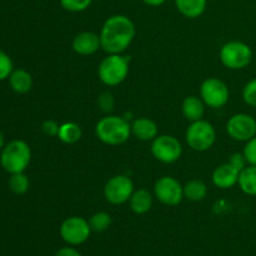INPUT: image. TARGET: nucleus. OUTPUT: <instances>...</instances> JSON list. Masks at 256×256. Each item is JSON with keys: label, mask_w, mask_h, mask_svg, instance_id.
<instances>
[{"label": "nucleus", "mask_w": 256, "mask_h": 256, "mask_svg": "<svg viewBox=\"0 0 256 256\" xmlns=\"http://www.w3.org/2000/svg\"><path fill=\"white\" fill-rule=\"evenodd\" d=\"M5 146V140H4V135H2V132H0V149H2V148Z\"/></svg>", "instance_id": "obj_34"}, {"label": "nucleus", "mask_w": 256, "mask_h": 256, "mask_svg": "<svg viewBox=\"0 0 256 256\" xmlns=\"http://www.w3.org/2000/svg\"><path fill=\"white\" fill-rule=\"evenodd\" d=\"M142 2H145L149 6H160V5L164 4L166 0H142Z\"/></svg>", "instance_id": "obj_33"}, {"label": "nucleus", "mask_w": 256, "mask_h": 256, "mask_svg": "<svg viewBox=\"0 0 256 256\" xmlns=\"http://www.w3.org/2000/svg\"><path fill=\"white\" fill-rule=\"evenodd\" d=\"M182 112L184 118L189 122H198L202 119L205 112V102L202 98H198L195 95H190L184 99L182 104Z\"/></svg>", "instance_id": "obj_16"}, {"label": "nucleus", "mask_w": 256, "mask_h": 256, "mask_svg": "<svg viewBox=\"0 0 256 256\" xmlns=\"http://www.w3.org/2000/svg\"><path fill=\"white\" fill-rule=\"evenodd\" d=\"M12 70H14V64H12V58L6 52L0 50V82L9 79Z\"/></svg>", "instance_id": "obj_26"}, {"label": "nucleus", "mask_w": 256, "mask_h": 256, "mask_svg": "<svg viewBox=\"0 0 256 256\" xmlns=\"http://www.w3.org/2000/svg\"><path fill=\"white\" fill-rule=\"evenodd\" d=\"M82 136V128L76 124V122H66L60 124L59 126V132H58V136L59 140L64 144H75V142H79Z\"/></svg>", "instance_id": "obj_21"}, {"label": "nucleus", "mask_w": 256, "mask_h": 256, "mask_svg": "<svg viewBox=\"0 0 256 256\" xmlns=\"http://www.w3.org/2000/svg\"><path fill=\"white\" fill-rule=\"evenodd\" d=\"M242 99L248 105L256 108V78L246 82L242 89Z\"/></svg>", "instance_id": "obj_27"}, {"label": "nucleus", "mask_w": 256, "mask_h": 256, "mask_svg": "<svg viewBox=\"0 0 256 256\" xmlns=\"http://www.w3.org/2000/svg\"><path fill=\"white\" fill-rule=\"evenodd\" d=\"M95 135L106 145H122L126 142L132 135V124L125 118L109 114L96 122Z\"/></svg>", "instance_id": "obj_2"}, {"label": "nucleus", "mask_w": 256, "mask_h": 256, "mask_svg": "<svg viewBox=\"0 0 256 256\" xmlns=\"http://www.w3.org/2000/svg\"><path fill=\"white\" fill-rule=\"evenodd\" d=\"M208 195V186L202 180L192 179L184 185V198L190 202H202Z\"/></svg>", "instance_id": "obj_22"}, {"label": "nucleus", "mask_w": 256, "mask_h": 256, "mask_svg": "<svg viewBox=\"0 0 256 256\" xmlns=\"http://www.w3.org/2000/svg\"><path fill=\"white\" fill-rule=\"evenodd\" d=\"M112 219L110 214L105 212H98L92 215L89 219V225L92 228V232H102L108 230L112 225Z\"/></svg>", "instance_id": "obj_24"}, {"label": "nucleus", "mask_w": 256, "mask_h": 256, "mask_svg": "<svg viewBox=\"0 0 256 256\" xmlns=\"http://www.w3.org/2000/svg\"><path fill=\"white\" fill-rule=\"evenodd\" d=\"M130 58L122 54H109L102 60L98 68L100 82L106 86L120 85L129 74Z\"/></svg>", "instance_id": "obj_4"}, {"label": "nucleus", "mask_w": 256, "mask_h": 256, "mask_svg": "<svg viewBox=\"0 0 256 256\" xmlns=\"http://www.w3.org/2000/svg\"><path fill=\"white\" fill-rule=\"evenodd\" d=\"M32 162V150L24 140H12L2 148L0 164L9 174L24 172Z\"/></svg>", "instance_id": "obj_3"}, {"label": "nucleus", "mask_w": 256, "mask_h": 256, "mask_svg": "<svg viewBox=\"0 0 256 256\" xmlns=\"http://www.w3.org/2000/svg\"><path fill=\"white\" fill-rule=\"evenodd\" d=\"M135 25L126 15H112L102 24L100 32L102 49L108 54H122L135 38Z\"/></svg>", "instance_id": "obj_1"}, {"label": "nucleus", "mask_w": 256, "mask_h": 256, "mask_svg": "<svg viewBox=\"0 0 256 256\" xmlns=\"http://www.w3.org/2000/svg\"><path fill=\"white\" fill-rule=\"evenodd\" d=\"M100 48H102L100 35L92 32H79L72 40V50L82 56L95 54Z\"/></svg>", "instance_id": "obj_13"}, {"label": "nucleus", "mask_w": 256, "mask_h": 256, "mask_svg": "<svg viewBox=\"0 0 256 256\" xmlns=\"http://www.w3.org/2000/svg\"><path fill=\"white\" fill-rule=\"evenodd\" d=\"M55 256H82V255L80 254L76 249H74V248L65 246V248H62V249L58 250Z\"/></svg>", "instance_id": "obj_32"}, {"label": "nucleus", "mask_w": 256, "mask_h": 256, "mask_svg": "<svg viewBox=\"0 0 256 256\" xmlns=\"http://www.w3.org/2000/svg\"><path fill=\"white\" fill-rule=\"evenodd\" d=\"M229 162L232 165V166L236 168L239 172H242L244 168H246L248 162H246V159H245V156L242 152H235V154H232V156H230Z\"/></svg>", "instance_id": "obj_31"}, {"label": "nucleus", "mask_w": 256, "mask_h": 256, "mask_svg": "<svg viewBox=\"0 0 256 256\" xmlns=\"http://www.w3.org/2000/svg\"><path fill=\"white\" fill-rule=\"evenodd\" d=\"M222 64L230 70H242L252 62V48L242 42L232 40L225 42L219 52Z\"/></svg>", "instance_id": "obj_5"}, {"label": "nucleus", "mask_w": 256, "mask_h": 256, "mask_svg": "<svg viewBox=\"0 0 256 256\" xmlns=\"http://www.w3.org/2000/svg\"><path fill=\"white\" fill-rule=\"evenodd\" d=\"M98 106L100 108L102 112H108V114L112 112L115 106V100L112 92H102V94H100L99 98H98Z\"/></svg>", "instance_id": "obj_28"}, {"label": "nucleus", "mask_w": 256, "mask_h": 256, "mask_svg": "<svg viewBox=\"0 0 256 256\" xmlns=\"http://www.w3.org/2000/svg\"><path fill=\"white\" fill-rule=\"evenodd\" d=\"M200 98L209 108L220 109L229 102V88L222 80L218 79V78H208L202 82Z\"/></svg>", "instance_id": "obj_7"}, {"label": "nucleus", "mask_w": 256, "mask_h": 256, "mask_svg": "<svg viewBox=\"0 0 256 256\" xmlns=\"http://www.w3.org/2000/svg\"><path fill=\"white\" fill-rule=\"evenodd\" d=\"M240 172L232 166L229 162L219 165L212 172V184L219 189H230L239 182Z\"/></svg>", "instance_id": "obj_14"}, {"label": "nucleus", "mask_w": 256, "mask_h": 256, "mask_svg": "<svg viewBox=\"0 0 256 256\" xmlns=\"http://www.w3.org/2000/svg\"><path fill=\"white\" fill-rule=\"evenodd\" d=\"M132 135L140 142H152L159 135V129L154 120L149 118H138L132 122Z\"/></svg>", "instance_id": "obj_15"}, {"label": "nucleus", "mask_w": 256, "mask_h": 256, "mask_svg": "<svg viewBox=\"0 0 256 256\" xmlns=\"http://www.w3.org/2000/svg\"><path fill=\"white\" fill-rule=\"evenodd\" d=\"M188 145L195 152H206L216 140V132L212 124L204 119H200L198 122H192L189 125L185 135Z\"/></svg>", "instance_id": "obj_6"}, {"label": "nucleus", "mask_w": 256, "mask_h": 256, "mask_svg": "<svg viewBox=\"0 0 256 256\" xmlns=\"http://www.w3.org/2000/svg\"><path fill=\"white\" fill-rule=\"evenodd\" d=\"M30 182L26 175L24 172H16V174H10L9 178V189L14 194L22 195L29 190Z\"/></svg>", "instance_id": "obj_23"}, {"label": "nucleus", "mask_w": 256, "mask_h": 256, "mask_svg": "<svg viewBox=\"0 0 256 256\" xmlns=\"http://www.w3.org/2000/svg\"><path fill=\"white\" fill-rule=\"evenodd\" d=\"M155 198L162 204L176 206L184 199V186L172 176H162L154 185Z\"/></svg>", "instance_id": "obj_11"}, {"label": "nucleus", "mask_w": 256, "mask_h": 256, "mask_svg": "<svg viewBox=\"0 0 256 256\" xmlns=\"http://www.w3.org/2000/svg\"><path fill=\"white\" fill-rule=\"evenodd\" d=\"M60 236L66 244L78 246L86 242L92 234L89 222L84 218L70 216L65 219L60 225Z\"/></svg>", "instance_id": "obj_9"}, {"label": "nucleus", "mask_w": 256, "mask_h": 256, "mask_svg": "<svg viewBox=\"0 0 256 256\" xmlns=\"http://www.w3.org/2000/svg\"><path fill=\"white\" fill-rule=\"evenodd\" d=\"M92 0H60V5L72 12H84L92 5Z\"/></svg>", "instance_id": "obj_25"}, {"label": "nucleus", "mask_w": 256, "mask_h": 256, "mask_svg": "<svg viewBox=\"0 0 256 256\" xmlns=\"http://www.w3.org/2000/svg\"><path fill=\"white\" fill-rule=\"evenodd\" d=\"M242 154H244L248 164L256 165V136L250 139L249 142H246Z\"/></svg>", "instance_id": "obj_29"}, {"label": "nucleus", "mask_w": 256, "mask_h": 256, "mask_svg": "<svg viewBox=\"0 0 256 256\" xmlns=\"http://www.w3.org/2000/svg\"><path fill=\"white\" fill-rule=\"evenodd\" d=\"M134 192V182L126 175H115L110 178L104 186V198L112 205H122L129 202Z\"/></svg>", "instance_id": "obj_10"}, {"label": "nucleus", "mask_w": 256, "mask_h": 256, "mask_svg": "<svg viewBox=\"0 0 256 256\" xmlns=\"http://www.w3.org/2000/svg\"><path fill=\"white\" fill-rule=\"evenodd\" d=\"M59 126L56 122L54 120H45L42 125V130L46 136H58V132H59Z\"/></svg>", "instance_id": "obj_30"}, {"label": "nucleus", "mask_w": 256, "mask_h": 256, "mask_svg": "<svg viewBox=\"0 0 256 256\" xmlns=\"http://www.w3.org/2000/svg\"><path fill=\"white\" fill-rule=\"evenodd\" d=\"M10 88L18 94H26L32 88V76L24 69H14L9 76Z\"/></svg>", "instance_id": "obj_19"}, {"label": "nucleus", "mask_w": 256, "mask_h": 256, "mask_svg": "<svg viewBox=\"0 0 256 256\" xmlns=\"http://www.w3.org/2000/svg\"><path fill=\"white\" fill-rule=\"evenodd\" d=\"M129 206L134 214H146L152 206V195L146 189L134 190V192H132L129 199Z\"/></svg>", "instance_id": "obj_17"}, {"label": "nucleus", "mask_w": 256, "mask_h": 256, "mask_svg": "<svg viewBox=\"0 0 256 256\" xmlns=\"http://www.w3.org/2000/svg\"><path fill=\"white\" fill-rule=\"evenodd\" d=\"M238 184L242 192L256 196V165H249L240 172Z\"/></svg>", "instance_id": "obj_20"}, {"label": "nucleus", "mask_w": 256, "mask_h": 256, "mask_svg": "<svg viewBox=\"0 0 256 256\" xmlns=\"http://www.w3.org/2000/svg\"><path fill=\"white\" fill-rule=\"evenodd\" d=\"M152 154L162 164H172L182 158V142L172 135H158L152 142Z\"/></svg>", "instance_id": "obj_8"}, {"label": "nucleus", "mask_w": 256, "mask_h": 256, "mask_svg": "<svg viewBox=\"0 0 256 256\" xmlns=\"http://www.w3.org/2000/svg\"><path fill=\"white\" fill-rule=\"evenodd\" d=\"M208 0H175L176 9L182 16L196 19L204 14Z\"/></svg>", "instance_id": "obj_18"}, {"label": "nucleus", "mask_w": 256, "mask_h": 256, "mask_svg": "<svg viewBox=\"0 0 256 256\" xmlns=\"http://www.w3.org/2000/svg\"><path fill=\"white\" fill-rule=\"evenodd\" d=\"M226 132L236 142H249L256 136V120L244 112L232 115L226 122Z\"/></svg>", "instance_id": "obj_12"}]
</instances>
